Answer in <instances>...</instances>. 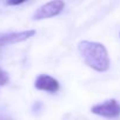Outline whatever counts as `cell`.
Masks as SVG:
<instances>
[{
    "instance_id": "obj_2",
    "label": "cell",
    "mask_w": 120,
    "mask_h": 120,
    "mask_svg": "<svg viewBox=\"0 0 120 120\" xmlns=\"http://www.w3.org/2000/svg\"><path fill=\"white\" fill-rule=\"evenodd\" d=\"M64 8H65V3L63 0H52V1L39 7L34 12L33 19L34 20H42V19H48V18L55 17V15L61 13Z\"/></svg>"
},
{
    "instance_id": "obj_5",
    "label": "cell",
    "mask_w": 120,
    "mask_h": 120,
    "mask_svg": "<svg viewBox=\"0 0 120 120\" xmlns=\"http://www.w3.org/2000/svg\"><path fill=\"white\" fill-rule=\"evenodd\" d=\"M34 86H35L37 90L49 92V93H55L59 90V82H58V80L54 79V78H52L51 75H47V74H40V75H38V78L35 79Z\"/></svg>"
},
{
    "instance_id": "obj_4",
    "label": "cell",
    "mask_w": 120,
    "mask_h": 120,
    "mask_svg": "<svg viewBox=\"0 0 120 120\" xmlns=\"http://www.w3.org/2000/svg\"><path fill=\"white\" fill-rule=\"evenodd\" d=\"M35 34L34 30H27L21 32H12V33H4L0 34V46H6V45H13L17 42L25 41L30 38H32Z\"/></svg>"
},
{
    "instance_id": "obj_6",
    "label": "cell",
    "mask_w": 120,
    "mask_h": 120,
    "mask_svg": "<svg viewBox=\"0 0 120 120\" xmlns=\"http://www.w3.org/2000/svg\"><path fill=\"white\" fill-rule=\"evenodd\" d=\"M8 81V74L0 68V86H4Z\"/></svg>"
},
{
    "instance_id": "obj_7",
    "label": "cell",
    "mask_w": 120,
    "mask_h": 120,
    "mask_svg": "<svg viewBox=\"0 0 120 120\" xmlns=\"http://www.w3.org/2000/svg\"><path fill=\"white\" fill-rule=\"evenodd\" d=\"M25 1H27V0H7L6 5H8V6H17V5L24 4Z\"/></svg>"
},
{
    "instance_id": "obj_3",
    "label": "cell",
    "mask_w": 120,
    "mask_h": 120,
    "mask_svg": "<svg viewBox=\"0 0 120 120\" xmlns=\"http://www.w3.org/2000/svg\"><path fill=\"white\" fill-rule=\"evenodd\" d=\"M93 114L104 116V118H116L120 115V104L115 99L106 100L101 104H98L91 108Z\"/></svg>"
},
{
    "instance_id": "obj_1",
    "label": "cell",
    "mask_w": 120,
    "mask_h": 120,
    "mask_svg": "<svg viewBox=\"0 0 120 120\" xmlns=\"http://www.w3.org/2000/svg\"><path fill=\"white\" fill-rule=\"evenodd\" d=\"M78 49L85 64L94 71L106 72L109 68V56L102 44L84 40L79 42Z\"/></svg>"
}]
</instances>
